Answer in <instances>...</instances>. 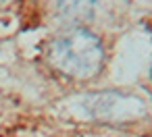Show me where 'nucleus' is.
Masks as SVG:
<instances>
[{
    "mask_svg": "<svg viewBox=\"0 0 152 137\" xmlns=\"http://www.w3.org/2000/svg\"><path fill=\"white\" fill-rule=\"evenodd\" d=\"M96 0H58V13L71 23H83L92 17Z\"/></svg>",
    "mask_w": 152,
    "mask_h": 137,
    "instance_id": "2",
    "label": "nucleus"
},
{
    "mask_svg": "<svg viewBox=\"0 0 152 137\" xmlns=\"http://www.w3.org/2000/svg\"><path fill=\"white\" fill-rule=\"evenodd\" d=\"M50 60L65 75L88 79L102 69L104 50L94 33L86 29H73L54 40L50 48Z\"/></svg>",
    "mask_w": 152,
    "mask_h": 137,
    "instance_id": "1",
    "label": "nucleus"
}]
</instances>
